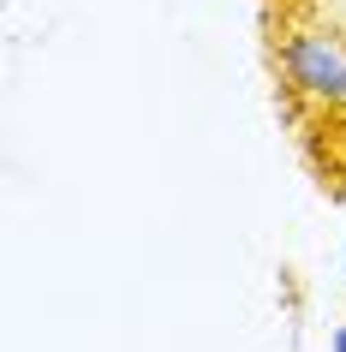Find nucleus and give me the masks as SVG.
Listing matches in <instances>:
<instances>
[{"label":"nucleus","instance_id":"nucleus-1","mask_svg":"<svg viewBox=\"0 0 346 352\" xmlns=\"http://www.w3.org/2000/svg\"><path fill=\"white\" fill-rule=\"evenodd\" d=\"M274 66L292 96L310 102H346V36L340 30H287L274 48Z\"/></svg>","mask_w":346,"mask_h":352},{"label":"nucleus","instance_id":"nucleus-2","mask_svg":"<svg viewBox=\"0 0 346 352\" xmlns=\"http://www.w3.org/2000/svg\"><path fill=\"white\" fill-rule=\"evenodd\" d=\"M328 352H346V322H340L334 334H328Z\"/></svg>","mask_w":346,"mask_h":352},{"label":"nucleus","instance_id":"nucleus-3","mask_svg":"<svg viewBox=\"0 0 346 352\" xmlns=\"http://www.w3.org/2000/svg\"><path fill=\"white\" fill-rule=\"evenodd\" d=\"M340 269H346V251H340Z\"/></svg>","mask_w":346,"mask_h":352}]
</instances>
